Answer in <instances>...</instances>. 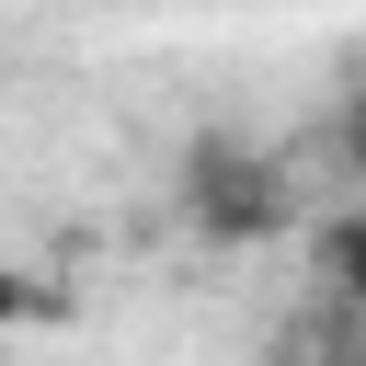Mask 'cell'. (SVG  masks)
Returning a JSON list of instances; mask_svg holds the SVG:
<instances>
[{
  "mask_svg": "<svg viewBox=\"0 0 366 366\" xmlns=\"http://www.w3.org/2000/svg\"><path fill=\"white\" fill-rule=\"evenodd\" d=\"M23 309H34V286H23V274H11V263H0V332H11V320H23Z\"/></svg>",
  "mask_w": 366,
  "mask_h": 366,
  "instance_id": "obj_1",
  "label": "cell"
}]
</instances>
